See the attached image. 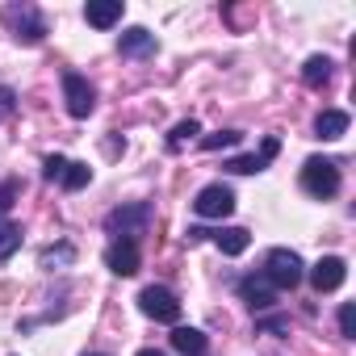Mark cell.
Wrapping results in <instances>:
<instances>
[{
  "label": "cell",
  "instance_id": "6da1fadb",
  "mask_svg": "<svg viewBox=\"0 0 356 356\" xmlns=\"http://www.w3.org/2000/svg\"><path fill=\"white\" fill-rule=\"evenodd\" d=\"M151 218H155L151 202H130V206H118V210L105 214V231H109L113 239H130V243H138V239L147 235Z\"/></svg>",
  "mask_w": 356,
  "mask_h": 356
},
{
  "label": "cell",
  "instance_id": "7a4b0ae2",
  "mask_svg": "<svg viewBox=\"0 0 356 356\" xmlns=\"http://www.w3.org/2000/svg\"><path fill=\"white\" fill-rule=\"evenodd\" d=\"M339 163L335 159H323V155H310L302 163V193H310L314 202H331L339 193Z\"/></svg>",
  "mask_w": 356,
  "mask_h": 356
},
{
  "label": "cell",
  "instance_id": "3957f363",
  "mask_svg": "<svg viewBox=\"0 0 356 356\" xmlns=\"http://www.w3.org/2000/svg\"><path fill=\"white\" fill-rule=\"evenodd\" d=\"M260 273H264L268 285L281 293V289H298V285H302L306 264H302V256H298L293 248H273V252L264 256V268H260Z\"/></svg>",
  "mask_w": 356,
  "mask_h": 356
},
{
  "label": "cell",
  "instance_id": "277c9868",
  "mask_svg": "<svg viewBox=\"0 0 356 356\" xmlns=\"http://www.w3.org/2000/svg\"><path fill=\"white\" fill-rule=\"evenodd\" d=\"M138 310L147 314V318H155V323H181V298H176L168 285H147L143 293H138Z\"/></svg>",
  "mask_w": 356,
  "mask_h": 356
},
{
  "label": "cell",
  "instance_id": "5b68a950",
  "mask_svg": "<svg viewBox=\"0 0 356 356\" xmlns=\"http://www.w3.org/2000/svg\"><path fill=\"white\" fill-rule=\"evenodd\" d=\"M42 176H47V181H55V185H63L67 193H76V189H84L92 181V168L80 163V159H67V155H47Z\"/></svg>",
  "mask_w": 356,
  "mask_h": 356
},
{
  "label": "cell",
  "instance_id": "8992f818",
  "mask_svg": "<svg viewBox=\"0 0 356 356\" xmlns=\"http://www.w3.org/2000/svg\"><path fill=\"white\" fill-rule=\"evenodd\" d=\"M5 22H9L13 38L26 42V47H38V42L47 38V22H42V13H38L34 5H13V9L5 13Z\"/></svg>",
  "mask_w": 356,
  "mask_h": 356
},
{
  "label": "cell",
  "instance_id": "52a82bcc",
  "mask_svg": "<svg viewBox=\"0 0 356 356\" xmlns=\"http://www.w3.org/2000/svg\"><path fill=\"white\" fill-rule=\"evenodd\" d=\"M63 105H67L72 118L84 122V118L97 109V88H92L80 72H63Z\"/></svg>",
  "mask_w": 356,
  "mask_h": 356
},
{
  "label": "cell",
  "instance_id": "ba28073f",
  "mask_svg": "<svg viewBox=\"0 0 356 356\" xmlns=\"http://www.w3.org/2000/svg\"><path fill=\"white\" fill-rule=\"evenodd\" d=\"M193 214H197V218H227V214H235V193H231L222 181H214V185L197 189Z\"/></svg>",
  "mask_w": 356,
  "mask_h": 356
},
{
  "label": "cell",
  "instance_id": "9c48e42d",
  "mask_svg": "<svg viewBox=\"0 0 356 356\" xmlns=\"http://www.w3.org/2000/svg\"><path fill=\"white\" fill-rule=\"evenodd\" d=\"M197 239H214L222 248V256H243L252 248V231H243V227H218V231L189 227V243H197Z\"/></svg>",
  "mask_w": 356,
  "mask_h": 356
},
{
  "label": "cell",
  "instance_id": "30bf717a",
  "mask_svg": "<svg viewBox=\"0 0 356 356\" xmlns=\"http://www.w3.org/2000/svg\"><path fill=\"white\" fill-rule=\"evenodd\" d=\"M277 151H281V138H277V134H268V138L260 143V151H252V155H231L222 168H227V172H235V176H252V172H264V168L277 159Z\"/></svg>",
  "mask_w": 356,
  "mask_h": 356
},
{
  "label": "cell",
  "instance_id": "8fae6325",
  "mask_svg": "<svg viewBox=\"0 0 356 356\" xmlns=\"http://www.w3.org/2000/svg\"><path fill=\"white\" fill-rule=\"evenodd\" d=\"M306 277H310L314 293H335V289L348 281V264H343L339 256H323L314 268H306Z\"/></svg>",
  "mask_w": 356,
  "mask_h": 356
},
{
  "label": "cell",
  "instance_id": "7c38bea8",
  "mask_svg": "<svg viewBox=\"0 0 356 356\" xmlns=\"http://www.w3.org/2000/svg\"><path fill=\"white\" fill-rule=\"evenodd\" d=\"M138 264H143L138 243H130V239H113V243L105 248V268H109V273H118V277H134Z\"/></svg>",
  "mask_w": 356,
  "mask_h": 356
},
{
  "label": "cell",
  "instance_id": "4fadbf2b",
  "mask_svg": "<svg viewBox=\"0 0 356 356\" xmlns=\"http://www.w3.org/2000/svg\"><path fill=\"white\" fill-rule=\"evenodd\" d=\"M239 298H243L252 310H273V306H277V289L268 285V277H264V273L243 277V281H239Z\"/></svg>",
  "mask_w": 356,
  "mask_h": 356
},
{
  "label": "cell",
  "instance_id": "5bb4252c",
  "mask_svg": "<svg viewBox=\"0 0 356 356\" xmlns=\"http://www.w3.org/2000/svg\"><path fill=\"white\" fill-rule=\"evenodd\" d=\"M122 13H126L122 0H88V5H84V22L97 26V30H113L122 22Z\"/></svg>",
  "mask_w": 356,
  "mask_h": 356
},
{
  "label": "cell",
  "instance_id": "9a60e30c",
  "mask_svg": "<svg viewBox=\"0 0 356 356\" xmlns=\"http://www.w3.org/2000/svg\"><path fill=\"white\" fill-rule=\"evenodd\" d=\"M155 34L151 30H143V26H130L122 38H118V51L126 55V59H147V55H155Z\"/></svg>",
  "mask_w": 356,
  "mask_h": 356
},
{
  "label": "cell",
  "instance_id": "2e32d148",
  "mask_svg": "<svg viewBox=\"0 0 356 356\" xmlns=\"http://www.w3.org/2000/svg\"><path fill=\"white\" fill-rule=\"evenodd\" d=\"M314 134L327 138V143H331V138H343V134H348V113H343V109H323V113L314 118Z\"/></svg>",
  "mask_w": 356,
  "mask_h": 356
},
{
  "label": "cell",
  "instance_id": "e0dca14e",
  "mask_svg": "<svg viewBox=\"0 0 356 356\" xmlns=\"http://www.w3.org/2000/svg\"><path fill=\"white\" fill-rule=\"evenodd\" d=\"M172 348L181 352V356H206L210 343H206V335H202L197 327H176V331H172Z\"/></svg>",
  "mask_w": 356,
  "mask_h": 356
},
{
  "label": "cell",
  "instance_id": "ac0fdd59",
  "mask_svg": "<svg viewBox=\"0 0 356 356\" xmlns=\"http://www.w3.org/2000/svg\"><path fill=\"white\" fill-rule=\"evenodd\" d=\"M331 72H335V63H331L327 55H310V59L302 63V84H306V88H323V84L331 80Z\"/></svg>",
  "mask_w": 356,
  "mask_h": 356
},
{
  "label": "cell",
  "instance_id": "d6986e66",
  "mask_svg": "<svg viewBox=\"0 0 356 356\" xmlns=\"http://www.w3.org/2000/svg\"><path fill=\"white\" fill-rule=\"evenodd\" d=\"M72 260H76V248H72V243H55V248H42V252H38V268H47V273L67 268Z\"/></svg>",
  "mask_w": 356,
  "mask_h": 356
},
{
  "label": "cell",
  "instance_id": "ffe728a7",
  "mask_svg": "<svg viewBox=\"0 0 356 356\" xmlns=\"http://www.w3.org/2000/svg\"><path fill=\"white\" fill-rule=\"evenodd\" d=\"M17 248H22V227H17V222H9V218H0V264L13 260V256H17Z\"/></svg>",
  "mask_w": 356,
  "mask_h": 356
},
{
  "label": "cell",
  "instance_id": "44dd1931",
  "mask_svg": "<svg viewBox=\"0 0 356 356\" xmlns=\"http://www.w3.org/2000/svg\"><path fill=\"white\" fill-rule=\"evenodd\" d=\"M202 134V122L197 118H185V122H176L172 126V134H168V151H181L189 138H197Z\"/></svg>",
  "mask_w": 356,
  "mask_h": 356
},
{
  "label": "cell",
  "instance_id": "7402d4cb",
  "mask_svg": "<svg viewBox=\"0 0 356 356\" xmlns=\"http://www.w3.org/2000/svg\"><path fill=\"white\" fill-rule=\"evenodd\" d=\"M239 138H243V130H218V134L202 138V151H222V147H235Z\"/></svg>",
  "mask_w": 356,
  "mask_h": 356
},
{
  "label": "cell",
  "instance_id": "603a6c76",
  "mask_svg": "<svg viewBox=\"0 0 356 356\" xmlns=\"http://www.w3.org/2000/svg\"><path fill=\"white\" fill-rule=\"evenodd\" d=\"M22 197V181H0V218H5Z\"/></svg>",
  "mask_w": 356,
  "mask_h": 356
},
{
  "label": "cell",
  "instance_id": "cb8c5ba5",
  "mask_svg": "<svg viewBox=\"0 0 356 356\" xmlns=\"http://www.w3.org/2000/svg\"><path fill=\"white\" fill-rule=\"evenodd\" d=\"M339 335H343V339H356V306H352V302L339 306Z\"/></svg>",
  "mask_w": 356,
  "mask_h": 356
},
{
  "label": "cell",
  "instance_id": "d4e9b609",
  "mask_svg": "<svg viewBox=\"0 0 356 356\" xmlns=\"http://www.w3.org/2000/svg\"><path fill=\"white\" fill-rule=\"evenodd\" d=\"M13 113H17V92L9 84H0V122H9Z\"/></svg>",
  "mask_w": 356,
  "mask_h": 356
},
{
  "label": "cell",
  "instance_id": "484cf974",
  "mask_svg": "<svg viewBox=\"0 0 356 356\" xmlns=\"http://www.w3.org/2000/svg\"><path fill=\"white\" fill-rule=\"evenodd\" d=\"M134 356H163V352H155V348H138Z\"/></svg>",
  "mask_w": 356,
  "mask_h": 356
},
{
  "label": "cell",
  "instance_id": "4316f807",
  "mask_svg": "<svg viewBox=\"0 0 356 356\" xmlns=\"http://www.w3.org/2000/svg\"><path fill=\"white\" fill-rule=\"evenodd\" d=\"M88 356H109V352H88Z\"/></svg>",
  "mask_w": 356,
  "mask_h": 356
}]
</instances>
